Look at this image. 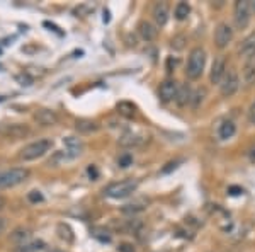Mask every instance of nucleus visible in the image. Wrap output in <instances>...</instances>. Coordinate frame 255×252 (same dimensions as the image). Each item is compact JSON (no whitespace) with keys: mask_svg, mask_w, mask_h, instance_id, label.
<instances>
[{"mask_svg":"<svg viewBox=\"0 0 255 252\" xmlns=\"http://www.w3.org/2000/svg\"><path fill=\"white\" fill-rule=\"evenodd\" d=\"M204 65H206V51L203 48L198 46L189 53V60H187V67H185V75L191 80H198L201 79L204 72Z\"/></svg>","mask_w":255,"mask_h":252,"instance_id":"f257e3e1","label":"nucleus"},{"mask_svg":"<svg viewBox=\"0 0 255 252\" xmlns=\"http://www.w3.org/2000/svg\"><path fill=\"white\" fill-rule=\"evenodd\" d=\"M138 184L140 182L136 179H126V181L113 182V184H109L104 189V194L107 198H111V200H125V198L131 196L138 189Z\"/></svg>","mask_w":255,"mask_h":252,"instance_id":"f03ea898","label":"nucleus"},{"mask_svg":"<svg viewBox=\"0 0 255 252\" xmlns=\"http://www.w3.org/2000/svg\"><path fill=\"white\" fill-rule=\"evenodd\" d=\"M53 147V140L49 138H42V140H38V142H33L29 145H26L24 148L21 150V159L29 162V160H36L46 155Z\"/></svg>","mask_w":255,"mask_h":252,"instance_id":"7ed1b4c3","label":"nucleus"},{"mask_svg":"<svg viewBox=\"0 0 255 252\" xmlns=\"http://www.w3.org/2000/svg\"><path fill=\"white\" fill-rule=\"evenodd\" d=\"M28 177H29V170L24 169V167H14V169H9L5 172H0V189L19 186Z\"/></svg>","mask_w":255,"mask_h":252,"instance_id":"20e7f679","label":"nucleus"},{"mask_svg":"<svg viewBox=\"0 0 255 252\" xmlns=\"http://www.w3.org/2000/svg\"><path fill=\"white\" fill-rule=\"evenodd\" d=\"M250 19H252V5H250L249 0H238V2H235L233 21H235L237 29H247V28H249Z\"/></svg>","mask_w":255,"mask_h":252,"instance_id":"39448f33","label":"nucleus"},{"mask_svg":"<svg viewBox=\"0 0 255 252\" xmlns=\"http://www.w3.org/2000/svg\"><path fill=\"white\" fill-rule=\"evenodd\" d=\"M240 89V75L237 70H226L225 77H223L221 84H219V92L223 97H231L237 94V90Z\"/></svg>","mask_w":255,"mask_h":252,"instance_id":"423d86ee","label":"nucleus"},{"mask_svg":"<svg viewBox=\"0 0 255 252\" xmlns=\"http://www.w3.org/2000/svg\"><path fill=\"white\" fill-rule=\"evenodd\" d=\"M233 40V29L228 22H219L214 29V43L219 49L226 48Z\"/></svg>","mask_w":255,"mask_h":252,"instance_id":"0eeeda50","label":"nucleus"},{"mask_svg":"<svg viewBox=\"0 0 255 252\" xmlns=\"http://www.w3.org/2000/svg\"><path fill=\"white\" fill-rule=\"evenodd\" d=\"M0 135L5 136V138H24L29 135V128L26 125L21 123H5L0 125Z\"/></svg>","mask_w":255,"mask_h":252,"instance_id":"6e6552de","label":"nucleus"},{"mask_svg":"<svg viewBox=\"0 0 255 252\" xmlns=\"http://www.w3.org/2000/svg\"><path fill=\"white\" fill-rule=\"evenodd\" d=\"M226 74V58L223 55L216 56L214 62H212V67H211V74H210V80L211 84H221L223 77Z\"/></svg>","mask_w":255,"mask_h":252,"instance_id":"1a4fd4ad","label":"nucleus"},{"mask_svg":"<svg viewBox=\"0 0 255 252\" xmlns=\"http://www.w3.org/2000/svg\"><path fill=\"white\" fill-rule=\"evenodd\" d=\"M65 143V155L68 159H77L79 155H82L84 152V142L77 136H67L63 140Z\"/></svg>","mask_w":255,"mask_h":252,"instance_id":"9d476101","label":"nucleus"},{"mask_svg":"<svg viewBox=\"0 0 255 252\" xmlns=\"http://www.w3.org/2000/svg\"><path fill=\"white\" fill-rule=\"evenodd\" d=\"M179 89V84L175 80H165L160 84V89H158V95H160L162 102H170L175 101V94Z\"/></svg>","mask_w":255,"mask_h":252,"instance_id":"9b49d317","label":"nucleus"},{"mask_svg":"<svg viewBox=\"0 0 255 252\" xmlns=\"http://www.w3.org/2000/svg\"><path fill=\"white\" fill-rule=\"evenodd\" d=\"M153 21L157 22V26H165L169 21V16H170V9L165 2H158L153 5Z\"/></svg>","mask_w":255,"mask_h":252,"instance_id":"f8f14e48","label":"nucleus"},{"mask_svg":"<svg viewBox=\"0 0 255 252\" xmlns=\"http://www.w3.org/2000/svg\"><path fill=\"white\" fill-rule=\"evenodd\" d=\"M238 56H243V58H250V56L255 55V33L249 34L245 40L240 43V46L237 48Z\"/></svg>","mask_w":255,"mask_h":252,"instance_id":"ddd939ff","label":"nucleus"},{"mask_svg":"<svg viewBox=\"0 0 255 252\" xmlns=\"http://www.w3.org/2000/svg\"><path fill=\"white\" fill-rule=\"evenodd\" d=\"M34 120L41 126H55L58 125V114L51 109H40L34 114Z\"/></svg>","mask_w":255,"mask_h":252,"instance_id":"4468645a","label":"nucleus"},{"mask_svg":"<svg viewBox=\"0 0 255 252\" xmlns=\"http://www.w3.org/2000/svg\"><path fill=\"white\" fill-rule=\"evenodd\" d=\"M138 34H140L145 41H153L158 36V29H157V26L152 24V22L141 21L140 24H138Z\"/></svg>","mask_w":255,"mask_h":252,"instance_id":"2eb2a0df","label":"nucleus"},{"mask_svg":"<svg viewBox=\"0 0 255 252\" xmlns=\"http://www.w3.org/2000/svg\"><path fill=\"white\" fill-rule=\"evenodd\" d=\"M191 101H192V89H191V85H189V84H182V85H179V89H177V94H175L177 106L184 108V106H187Z\"/></svg>","mask_w":255,"mask_h":252,"instance_id":"dca6fc26","label":"nucleus"},{"mask_svg":"<svg viewBox=\"0 0 255 252\" xmlns=\"http://www.w3.org/2000/svg\"><path fill=\"white\" fill-rule=\"evenodd\" d=\"M243 82L247 85H254L255 84V55L247 58L245 67H243Z\"/></svg>","mask_w":255,"mask_h":252,"instance_id":"f3484780","label":"nucleus"},{"mask_svg":"<svg viewBox=\"0 0 255 252\" xmlns=\"http://www.w3.org/2000/svg\"><path fill=\"white\" fill-rule=\"evenodd\" d=\"M237 133V125L233 123L231 120H225L218 128V136L219 140H230L231 136Z\"/></svg>","mask_w":255,"mask_h":252,"instance_id":"a211bd4d","label":"nucleus"},{"mask_svg":"<svg viewBox=\"0 0 255 252\" xmlns=\"http://www.w3.org/2000/svg\"><path fill=\"white\" fill-rule=\"evenodd\" d=\"M75 129L82 135H90V133H95L99 129V125L92 120H77Z\"/></svg>","mask_w":255,"mask_h":252,"instance_id":"6ab92c4d","label":"nucleus"},{"mask_svg":"<svg viewBox=\"0 0 255 252\" xmlns=\"http://www.w3.org/2000/svg\"><path fill=\"white\" fill-rule=\"evenodd\" d=\"M10 240L15 244H19V246H24V244H28L31 240V230L29 228H24V227L15 228L12 234H10Z\"/></svg>","mask_w":255,"mask_h":252,"instance_id":"aec40b11","label":"nucleus"},{"mask_svg":"<svg viewBox=\"0 0 255 252\" xmlns=\"http://www.w3.org/2000/svg\"><path fill=\"white\" fill-rule=\"evenodd\" d=\"M189 14H191V7H189L187 2H179L175 5V9H173V16H175V19H179V21L187 19Z\"/></svg>","mask_w":255,"mask_h":252,"instance_id":"412c9836","label":"nucleus"},{"mask_svg":"<svg viewBox=\"0 0 255 252\" xmlns=\"http://www.w3.org/2000/svg\"><path fill=\"white\" fill-rule=\"evenodd\" d=\"M56 232H58V237H60L61 240H65V242H68V244L73 242V230L68 227L67 223H58Z\"/></svg>","mask_w":255,"mask_h":252,"instance_id":"4be33fe9","label":"nucleus"},{"mask_svg":"<svg viewBox=\"0 0 255 252\" xmlns=\"http://www.w3.org/2000/svg\"><path fill=\"white\" fill-rule=\"evenodd\" d=\"M41 249H44V242L42 240H33V242H28L19 247V252H38Z\"/></svg>","mask_w":255,"mask_h":252,"instance_id":"5701e85b","label":"nucleus"},{"mask_svg":"<svg viewBox=\"0 0 255 252\" xmlns=\"http://www.w3.org/2000/svg\"><path fill=\"white\" fill-rule=\"evenodd\" d=\"M118 113L123 114L125 118H133L134 116V106L131 104V102H119Z\"/></svg>","mask_w":255,"mask_h":252,"instance_id":"b1692460","label":"nucleus"},{"mask_svg":"<svg viewBox=\"0 0 255 252\" xmlns=\"http://www.w3.org/2000/svg\"><path fill=\"white\" fill-rule=\"evenodd\" d=\"M145 208H146L145 201H134V203L123 206V213H138V211H143Z\"/></svg>","mask_w":255,"mask_h":252,"instance_id":"393cba45","label":"nucleus"},{"mask_svg":"<svg viewBox=\"0 0 255 252\" xmlns=\"http://www.w3.org/2000/svg\"><path fill=\"white\" fill-rule=\"evenodd\" d=\"M204 97H206V90L204 89H198L196 92H192V101H191L192 108H199V104L204 101Z\"/></svg>","mask_w":255,"mask_h":252,"instance_id":"a878e982","label":"nucleus"},{"mask_svg":"<svg viewBox=\"0 0 255 252\" xmlns=\"http://www.w3.org/2000/svg\"><path fill=\"white\" fill-rule=\"evenodd\" d=\"M119 143H121L123 147H133V145H140L141 140L134 135H125L121 140H119Z\"/></svg>","mask_w":255,"mask_h":252,"instance_id":"bb28decb","label":"nucleus"},{"mask_svg":"<svg viewBox=\"0 0 255 252\" xmlns=\"http://www.w3.org/2000/svg\"><path fill=\"white\" fill-rule=\"evenodd\" d=\"M92 235H94L95 239H99L100 242H111V234L107 230H104V228H94Z\"/></svg>","mask_w":255,"mask_h":252,"instance_id":"cd10ccee","label":"nucleus"},{"mask_svg":"<svg viewBox=\"0 0 255 252\" xmlns=\"http://www.w3.org/2000/svg\"><path fill=\"white\" fill-rule=\"evenodd\" d=\"M182 162H184L182 159L172 160V162H169V164H167V166H165V167H162V170H160V172H162V174H169V172H172V170H175L177 167H179V166H180V164H182Z\"/></svg>","mask_w":255,"mask_h":252,"instance_id":"c85d7f7f","label":"nucleus"},{"mask_svg":"<svg viewBox=\"0 0 255 252\" xmlns=\"http://www.w3.org/2000/svg\"><path fill=\"white\" fill-rule=\"evenodd\" d=\"M28 200L29 203H42L44 201V196H42L41 191H31V193H28Z\"/></svg>","mask_w":255,"mask_h":252,"instance_id":"c756f323","label":"nucleus"},{"mask_svg":"<svg viewBox=\"0 0 255 252\" xmlns=\"http://www.w3.org/2000/svg\"><path fill=\"white\" fill-rule=\"evenodd\" d=\"M118 164H119V167L126 169V167H129L131 164H133V155H131V154H123L121 157H119Z\"/></svg>","mask_w":255,"mask_h":252,"instance_id":"7c9ffc66","label":"nucleus"},{"mask_svg":"<svg viewBox=\"0 0 255 252\" xmlns=\"http://www.w3.org/2000/svg\"><path fill=\"white\" fill-rule=\"evenodd\" d=\"M247 121H249V125L255 126V101L250 104L249 111H247Z\"/></svg>","mask_w":255,"mask_h":252,"instance_id":"2f4dec72","label":"nucleus"},{"mask_svg":"<svg viewBox=\"0 0 255 252\" xmlns=\"http://www.w3.org/2000/svg\"><path fill=\"white\" fill-rule=\"evenodd\" d=\"M15 80H17V82L21 84V85H26V87L33 84V79H31L28 74H21V75H17V77H15Z\"/></svg>","mask_w":255,"mask_h":252,"instance_id":"473e14b6","label":"nucleus"},{"mask_svg":"<svg viewBox=\"0 0 255 252\" xmlns=\"http://www.w3.org/2000/svg\"><path fill=\"white\" fill-rule=\"evenodd\" d=\"M119 252H134V247L131 246V244H121V246L118 247Z\"/></svg>","mask_w":255,"mask_h":252,"instance_id":"72a5a7b5","label":"nucleus"},{"mask_svg":"<svg viewBox=\"0 0 255 252\" xmlns=\"http://www.w3.org/2000/svg\"><path fill=\"white\" fill-rule=\"evenodd\" d=\"M249 159L252 160V162H255V143L249 148Z\"/></svg>","mask_w":255,"mask_h":252,"instance_id":"f704fd0d","label":"nucleus"},{"mask_svg":"<svg viewBox=\"0 0 255 252\" xmlns=\"http://www.w3.org/2000/svg\"><path fill=\"white\" fill-rule=\"evenodd\" d=\"M242 193H243V189H240V188H230L231 196H237V194H242Z\"/></svg>","mask_w":255,"mask_h":252,"instance_id":"c9c22d12","label":"nucleus"},{"mask_svg":"<svg viewBox=\"0 0 255 252\" xmlns=\"http://www.w3.org/2000/svg\"><path fill=\"white\" fill-rule=\"evenodd\" d=\"M5 225H7L5 218H2V216H0V234H2V232L5 230Z\"/></svg>","mask_w":255,"mask_h":252,"instance_id":"e433bc0d","label":"nucleus"},{"mask_svg":"<svg viewBox=\"0 0 255 252\" xmlns=\"http://www.w3.org/2000/svg\"><path fill=\"white\" fill-rule=\"evenodd\" d=\"M88 174L94 175V177H95V175H97V170H95L94 167H88Z\"/></svg>","mask_w":255,"mask_h":252,"instance_id":"4c0bfd02","label":"nucleus"},{"mask_svg":"<svg viewBox=\"0 0 255 252\" xmlns=\"http://www.w3.org/2000/svg\"><path fill=\"white\" fill-rule=\"evenodd\" d=\"M3 206H5V198H3V196H0V210H2Z\"/></svg>","mask_w":255,"mask_h":252,"instance_id":"58836bf2","label":"nucleus"},{"mask_svg":"<svg viewBox=\"0 0 255 252\" xmlns=\"http://www.w3.org/2000/svg\"><path fill=\"white\" fill-rule=\"evenodd\" d=\"M104 22H109V12H104Z\"/></svg>","mask_w":255,"mask_h":252,"instance_id":"ea45409f","label":"nucleus"},{"mask_svg":"<svg viewBox=\"0 0 255 252\" xmlns=\"http://www.w3.org/2000/svg\"><path fill=\"white\" fill-rule=\"evenodd\" d=\"M250 5H252V12H255V2H250Z\"/></svg>","mask_w":255,"mask_h":252,"instance_id":"a19ab883","label":"nucleus"}]
</instances>
